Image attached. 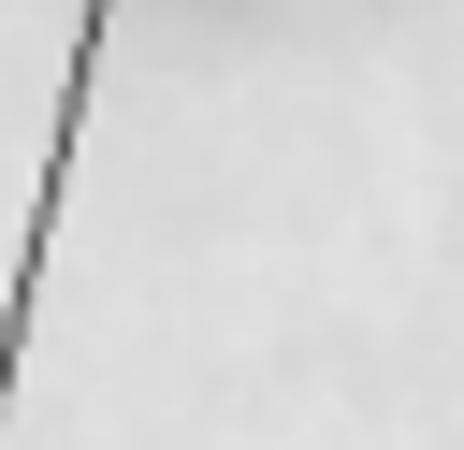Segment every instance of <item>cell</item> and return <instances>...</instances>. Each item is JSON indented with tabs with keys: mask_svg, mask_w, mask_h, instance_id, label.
Masks as SVG:
<instances>
[{
	"mask_svg": "<svg viewBox=\"0 0 464 450\" xmlns=\"http://www.w3.org/2000/svg\"><path fill=\"white\" fill-rule=\"evenodd\" d=\"M102 44H116V0L72 15V58H58V131H44V174H29V247L0 276V421H14V363H29V305H44V261H58V203H72V145H87V87H102Z\"/></svg>",
	"mask_w": 464,
	"mask_h": 450,
	"instance_id": "6da1fadb",
	"label": "cell"
}]
</instances>
